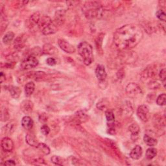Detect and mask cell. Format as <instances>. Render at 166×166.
<instances>
[{
	"mask_svg": "<svg viewBox=\"0 0 166 166\" xmlns=\"http://www.w3.org/2000/svg\"><path fill=\"white\" fill-rule=\"evenodd\" d=\"M143 37L142 28L134 24L125 25L116 31L114 42L120 49H130L136 46Z\"/></svg>",
	"mask_w": 166,
	"mask_h": 166,
	"instance_id": "6da1fadb",
	"label": "cell"
},
{
	"mask_svg": "<svg viewBox=\"0 0 166 166\" xmlns=\"http://www.w3.org/2000/svg\"><path fill=\"white\" fill-rule=\"evenodd\" d=\"M79 54L82 57L85 65L89 66L93 60V49L90 44L86 42L80 43L78 46Z\"/></svg>",
	"mask_w": 166,
	"mask_h": 166,
	"instance_id": "7a4b0ae2",
	"label": "cell"
},
{
	"mask_svg": "<svg viewBox=\"0 0 166 166\" xmlns=\"http://www.w3.org/2000/svg\"><path fill=\"white\" fill-rule=\"evenodd\" d=\"M38 25L41 32L45 35L54 34L57 31L56 26L53 24L51 19L47 16H41Z\"/></svg>",
	"mask_w": 166,
	"mask_h": 166,
	"instance_id": "3957f363",
	"label": "cell"
},
{
	"mask_svg": "<svg viewBox=\"0 0 166 166\" xmlns=\"http://www.w3.org/2000/svg\"><path fill=\"white\" fill-rule=\"evenodd\" d=\"M127 95L132 98H136L142 95V90L141 88L139 86V85L134 83H129L125 88Z\"/></svg>",
	"mask_w": 166,
	"mask_h": 166,
	"instance_id": "277c9868",
	"label": "cell"
},
{
	"mask_svg": "<svg viewBox=\"0 0 166 166\" xmlns=\"http://www.w3.org/2000/svg\"><path fill=\"white\" fill-rule=\"evenodd\" d=\"M38 64V60L34 56H29L21 62V68L22 70H29L35 68Z\"/></svg>",
	"mask_w": 166,
	"mask_h": 166,
	"instance_id": "5b68a950",
	"label": "cell"
},
{
	"mask_svg": "<svg viewBox=\"0 0 166 166\" xmlns=\"http://www.w3.org/2000/svg\"><path fill=\"white\" fill-rule=\"evenodd\" d=\"M137 116L143 122H147L149 119V108L145 105H140L137 109Z\"/></svg>",
	"mask_w": 166,
	"mask_h": 166,
	"instance_id": "8992f818",
	"label": "cell"
},
{
	"mask_svg": "<svg viewBox=\"0 0 166 166\" xmlns=\"http://www.w3.org/2000/svg\"><path fill=\"white\" fill-rule=\"evenodd\" d=\"M58 44L62 50H63L66 53H73L75 51V48L73 45H71L64 39H59L58 40Z\"/></svg>",
	"mask_w": 166,
	"mask_h": 166,
	"instance_id": "52a82bcc",
	"label": "cell"
},
{
	"mask_svg": "<svg viewBox=\"0 0 166 166\" xmlns=\"http://www.w3.org/2000/svg\"><path fill=\"white\" fill-rule=\"evenodd\" d=\"M2 149L5 152H11L14 148V143L11 138L5 137L3 138L1 142Z\"/></svg>",
	"mask_w": 166,
	"mask_h": 166,
	"instance_id": "ba28073f",
	"label": "cell"
},
{
	"mask_svg": "<svg viewBox=\"0 0 166 166\" xmlns=\"http://www.w3.org/2000/svg\"><path fill=\"white\" fill-rule=\"evenodd\" d=\"M96 75L97 78L100 82H103L105 80L107 75L105 66L101 64L98 65L96 69Z\"/></svg>",
	"mask_w": 166,
	"mask_h": 166,
	"instance_id": "9c48e42d",
	"label": "cell"
},
{
	"mask_svg": "<svg viewBox=\"0 0 166 166\" xmlns=\"http://www.w3.org/2000/svg\"><path fill=\"white\" fill-rule=\"evenodd\" d=\"M33 103L29 100H25L21 103V110L25 114H29L33 110Z\"/></svg>",
	"mask_w": 166,
	"mask_h": 166,
	"instance_id": "30bf717a",
	"label": "cell"
},
{
	"mask_svg": "<svg viewBox=\"0 0 166 166\" xmlns=\"http://www.w3.org/2000/svg\"><path fill=\"white\" fill-rule=\"evenodd\" d=\"M143 154L142 148L140 145H136L130 153V156L133 160H138L140 159Z\"/></svg>",
	"mask_w": 166,
	"mask_h": 166,
	"instance_id": "8fae6325",
	"label": "cell"
},
{
	"mask_svg": "<svg viewBox=\"0 0 166 166\" xmlns=\"http://www.w3.org/2000/svg\"><path fill=\"white\" fill-rule=\"evenodd\" d=\"M34 122L29 116H24L21 120V125L25 130H31L33 128Z\"/></svg>",
	"mask_w": 166,
	"mask_h": 166,
	"instance_id": "7c38bea8",
	"label": "cell"
},
{
	"mask_svg": "<svg viewBox=\"0 0 166 166\" xmlns=\"http://www.w3.org/2000/svg\"><path fill=\"white\" fill-rule=\"evenodd\" d=\"M25 140H26L27 143H28L29 145L32 146V147H37L38 143H38L37 138H35L34 134H31V133H28V134H27L26 137H25Z\"/></svg>",
	"mask_w": 166,
	"mask_h": 166,
	"instance_id": "4fadbf2b",
	"label": "cell"
},
{
	"mask_svg": "<svg viewBox=\"0 0 166 166\" xmlns=\"http://www.w3.org/2000/svg\"><path fill=\"white\" fill-rule=\"evenodd\" d=\"M35 89V84L33 82H29L25 86V93L27 97H30L33 93Z\"/></svg>",
	"mask_w": 166,
	"mask_h": 166,
	"instance_id": "5bb4252c",
	"label": "cell"
},
{
	"mask_svg": "<svg viewBox=\"0 0 166 166\" xmlns=\"http://www.w3.org/2000/svg\"><path fill=\"white\" fill-rule=\"evenodd\" d=\"M143 140H144V142L149 147H154L157 144V143H158V142H157L155 138L149 136V135H147V134H145L144 137H143Z\"/></svg>",
	"mask_w": 166,
	"mask_h": 166,
	"instance_id": "9a60e30c",
	"label": "cell"
},
{
	"mask_svg": "<svg viewBox=\"0 0 166 166\" xmlns=\"http://www.w3.org/2000/svg\"><path fill=\"white\" fill-rule=\"evenodd\" d=\"M129 130L132 134V137L138 136L140 131V127H139V125L136 123H132V125H130V127H129Z\"/></svg>",
	"mask_w": 166,
	"mask_h": 166,
	"instance_id": "2e32d148",
	"label": "cell"
},
{
	"mask_svg": "<svg viewBox=\"0 0 166 166\" xmlns=\"http://www.w3.org/2000/svg\"><path fill=\"white\" fill-rule=\"evenodd\" d=\"M9 92L11 96L15 99L18 98L21 92L20 88L17 86H11L9 88Z\"/></svg>",
	"mask_w": 166,
	"mask_h": 166,
	"instance_id": "e0dca14e",
	"label": "cell"
},
{
	"mask_svg": "<svg viewBox=\"0 0 166 166\" xmlns=\"http://www.w3.org/2000/svg\"><path fill=\"white\" fill-rule=\"evenodd\" d=\"M157 155V150L155 148L153 147H151L149 148L146 151V158L148 160H152V158H154Z\"/></svg>",
	"mask_w": 166,
	"mask_h": 166,
	"instance_id": "ac0fdd59",
	"label": "cell"
},
{
	"mask_svg": "<svg viewBox=\"0 0 166 166\" xmlns=\"http://www.w3.org/2000/svg\"><path fill=\"white\" fill-rule=\"evenodd\" d=\"M15 38V34L12 32H8L3 38V42L5 44H10Z\"/></svg>",
	"mask_w": 166,
	"mask_h": 166,
	"instance_id": "d6986e66",
	"label": "cell"
},
{
	"mask_svg": "<svg viewBox=\"0 0 166 166\" xmlns=\"http://www.w3.org/2000/svg\"><path fill=\"white\" fill-rule=\"evenodd\" d=\"M105 116H106L107 122L110 123V127L111 125H113L115 120V116L113 112L110 110L106 111L105 112Z\"/></svg>",
	"mask_w": 166,
	"mask_h": 166,
	"instance_id": "ffe728a7",
	"label": "cell"
},
{
	"mask_svg": "<svg viewBox=\"0 0 166 166\" xmlns=\"http://www.w3.org/2000/svg\"><path fill=\"white\" fill-rule=\"evenodd\" d=\"M37 148L41 151L44 155H48L49 153H50V149H49V147L47 145L45 144V143H39L37 146Z\"/></svg>",
	"mask_w": 166,
	"mask_h": 166,
	"instance_id": "44dd1931",
	"label": "cell"
},
{
	"mask_svg": "<svg viewBox=\"0 0 166 166\" xmlns=\"http://www.w3.org/2000/svg\"><path fill=\"white\" fill-rule=\"evenodd\" d=\"M40 18H41V16H40V14L38 12L34 13V14H33L32 16H31L30 18L31 23L33 25L38 24Z\"/></svg>",
	"mask_w": 166,
	"mask_h": 166,
	"instance_id": "7402d4cb",
	"label": "cell"
},
{
	"mask_svg": "<svg viewBox=\"0 0 166 166\" xmlns=\"http://www.w3.org/2000/svg\"><path fill=\"white\" fill-rule=\"evenodd\" d=\"M157 105L159 106H164L166 103V95L165 93H162L156 99Z\"/></svg>",
	"mask_w": 166,
	"mask_h": 166,
	"instance_id": "603a6c76",
	"label": "cell"
},
{
	"mask_svg": "<svg viewBox=\"0 0 166 166\" xmlns=\"http://www.w3.org/2000/svg\"><path fill=\"white\" fill-rule=\"evenodd\" d=\"M159 77L161 80V83L163 84V86L165 88V80H166V71L165 68H163L161 70L159 73Z\"/></svg>",
	"mask_w": 166,
	"mask_h": 166,
	"instance_id": "cb8c5ba5",
	"label": "cell"
},
{
	"mask_svg": "<svg viewBox=\"0 0 166 166\" xmlns=\"http://www.w3.org/2000/svg\"><path fill=\"white\" fill-rule=\"evenodd\" d=\"M156 16L160 20L163 21H165L166 15H165V13L164 11H162V10L158 11L156 12Z\"/></svg>",
	"mask_w": 166,
	"mask_h": 166,
	"instance_id": "d4e9b609",
	"label": "cell"
},
{
	"mask_svg": "<svg viewBox=\"0 0 166 166\" xmlns=\"http://www.w3.org/2000/svg\"><path fill=\"white\" fill-rule=\"evenodd\" d=\"M51 161L53 163H54L56 165H62V164H62V161L61 158L59 156H53L51 158Z\"/></svg>",
	"mask_w": 166,
	"mask_h": 166,
	"instance_id": "484cf974",
	"label": "cell"
},
{
	"mask_svg": "<svg viewBox=\"0 0 166 166\" xmlns=\"http://www.w3.org/2000/svg\"><path fill=\"white\" fill-rule=\"evenodd\" d=\"M41 132L44 136H47L50 132V129L46 125H44L41 127Z\"/></svg>",
	"mask_w": 166,
	"mask_h": 166,
	"instance_id": "4316f807",
	"label": "cell"
},
{
	"mask_svg": "<svg viewBox=\"0 0 166 166\" xmlns=\"http://www.w3.org/2000/svg\"><path fill=\"white\" fill-rule=\"evenodd\" d=\"M46 63L49 65V66H54L56 64V60L54 59V58L53 57H50V58H48V59H47L46 60Z\"/></svg>",
	"mask_w": 166,
	"mask_h": 166,
	"instance_id": "83f0119b",
	"label": "cell"
},
{
	"mask_svg": "<svg viewBox=\"0 0 166 166\" xmlns=\"http://www.w3.org/2000/svg\"><path fill=\"white\" fill-rule=\"evenodd\" d=\"M5 132H8V134H11L12 132L11 131H13V127H12V124H11V123L7 124L5 127Z\"/></svg>",
	"mask_w": 166,
	"mask_h": 166,
	"instance_id": "f1b7e54d",
	"label": "cell"
},
{
	"mask_svg": "<svg viewBox=\"0 0 166 166\" xmlns=\"http://www.w3.org/2000/svg\"><path fill=\"white\" fill-rule=\"evenodd\" d=\"M4 165H15L16 163L15 162L14 160H9L6 161L4 163Z\"/></svg>",
	"mask_w": 166,
	"mask_h": 166,
	"instance_id": "f546056e",
	"label": "cell"
},
{
	"mask_svg": "<svg viewBox=\"0 0 166 166\" xmlns=\"http://www.w3.org/2000/svg\"><path fill=\"white\" fill-rule=\"evenodd\" d=\"M4 80H5V75L3 73V72H1V75H0V82L3 83Z\"/></svg>",
	"mask_w": 166,
	"mask_h": 166,
	"instance_id": "4dcf8cb0",
	"label": "cell"
}]
</instances>
